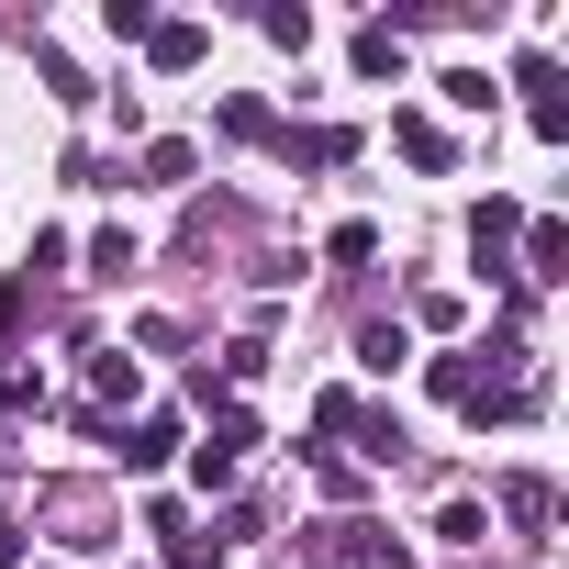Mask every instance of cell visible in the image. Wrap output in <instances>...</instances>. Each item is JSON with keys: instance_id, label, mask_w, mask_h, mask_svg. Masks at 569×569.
Returning <instances> with one entry per match:
<instances>
[{"instance_id": "obj_1", "label": "cell", "mask_w": 569, "mask_h": 569, "mask_svg": "<svg viewBox=\"0 0 569 569\" xmlns=\"http://www.w3.org/2000/svg\"><path fill=\"white\" fill-rule=\"evenodd\" d=\"M313 569H413V547L369 513H336V525H313Z\"/></svg>"}, {"instance_id": "obj_2", "label": "cell", "mask_w": 569, "mask_h": 569, "mask_svg": "<svg viewBox=\"0 0 569 569\" xmlns=\"http://www.w3.org/2000/svg\"><path fill=\"white\" fill-rule=\"evenodd\" d=\"M513 234H525V201H480V223H469V246H480V279H491V291H513Z\"/></svg>"}, {"instance_id": "obj_3", "label": "cell", "mask_w": 569, "mask_h": 569, "mask_svg": "<svg viewBox=\"0 0 569 569\" xmlns=\"http://www.w3.org/2000/svg\"><path fill=\"white\" fill-rule=\"evenodd\" d=\"M513 90H525V123H536L547 146H569V79H558V57H525Z\"/></svg>"}, {"instance_id": "obj_4", "label": "cell", "mask_w": 569, "mask_h": 569, "mask_svg": "<svg viewBox=\"0 0 569 569\" xmlns=\"http://www.w3.org/2000/svg\"><path fill=\"white\" fill-rule=\"evenodd\" d=\"M513 279H547V291L569 279V223H558V212H525V234H513Z\"/></svg>"}, {"instance_id": "obj_5", "label": "cell", "mask_w": 569, "mask_h": 569, "mask_svg": "<svg viewBox=\"0 0 569 569\" xmlns=\"http://www.w3.org/2000/svg\"><path fill=\"white\" fill-rule=\"evenodd\" d=\"M391 146H402L425 179H447V168H458V134H447L436 112H391Z\"/></svg>"}, {"instance_id": "obj_6", "label": "cell", "mask_w": 569, "mask_h": 569, "mask_svg": "<svg viewBox=\"0 0 569 569\" xmlns=\"http://www.w3.org/2000/svg\"><path fill=\"white\" fill-rule=\"evenodd\" d=\"M112 458H123V469H168V458H179V413H134V425L112 436Z\"/></svg>"}, {"instance_id": "obj_7", "label": "cell", "mask_w": 569, "mask_h": 569, "mask_svg": "<svg viewBox=\"0 0 569 569\" xmlns=\"http://www.w3.org/2000/svg\"><path fill=\"white\" fill-rule=\"evenodd\" d=\"M112 402H146V369H134L123 347H101V358H90V413L112 425Z\"/></svg>"}, {"instance_id": "obj_8", "label": "cell", "mask_w": 569, "mask_h": 569, "mask_svg": "<svg viewBox=\"0 0 569 569\" xmlns=\"http://www.w3.org/2000/svg\"><path fill=\"white\" fill-rule=\"evenodd\" d=\"M190 168H201V146H190V134H157V146L134 157V179H146V190H190Z\"/></svg>"}, {"instance_id": "obj_9", "label": "cell", "mask_w": 569, "mask_h": 569, "mask_svg": "<svg viewBox=\"0 0 569 569\" xmlns=\"http://www.w3.org/2000/svg\"><path fill=\"white\" fill-rule=\"evenodd\" d=\"M146 57H157L168 79H190V68L212 57V34H201V23H157V34H146Z\"/></svg>"}, {"instance_id": "obj_10", "label": "cell", "mask_w": 569, "mask_h": 569, "mask_svg": "<svg viewBox=\"0 0 569 569\" xmlns=\"http://www.w3.org/2000/svg\"><path fill=\"white\" fill-rule=\"evenodd\" d=\"M358 79H402V23H358Z\"/></svg>"}, {"instance_id": "obj_11", "label": "cell", "mask_w": 569, "mask_h": 569, "mask_svg": "<svg viewBox=\"0 0 569 569\" xmlns=\"http://www.w3.org/2000/svg\"><path fill=\"white\" fill-rule=\"evenodd\" d=\"M402 358H413V325H358V369L369 380H391Z\"/></svg>"}, {"instance_id": "obj_12", "label": "cell", "mask_w": 569, "mask_h": 569, "mask_svg": "<svg viewBox=\"0 0 569 569\" xmlns=\"http://www.w3.org/2000/svg\"><path fill=\"white\" fill-rule=\"evenodd\" d=\"M491 513H513V525H558V491H547V480H536V469H513V480H502V502H491Z\"/></svg>"}, {"instance_id": "obj_13", "label": "cell", "mask_w": 569, "mask_h": 569, "mask_svg": "<svg viewBox=\"0 0 569 569\" xmlns=\"http://www.w3.org/2000/svg\"><path fill=\"white\" fill-rule=\"evenodd\" d=\"M212 123H223V134H234V146H257V134H279V112H268V101H257V90H234V101H223V112H212Z\"/></svg>"}, {"instance_id": "obj_14", "label": "cell", "mask_w": 569, "mask_h": 569, "mask_svg": "<svg viewBox=\"0 0 569 569\" xmlns=\"http://www.w3.org/2000/svg\"><path fill=\"white\" fill-rule=\"evenodd\" d=\"M201 447H223V458H246V447H257V413H246V402H212V436H201Z\"/></svg>"}, {"instance_id": "obj_15", "label": "cell", "mask_w": 569, "mask_h": 569, "mask_svg": "<svg viewBox=\"0 0 569 569\" xmlns=\"http://www.w3.org/2000/svg\"><path fill=\"white\" fill-rule=\"evenodd\" d=\"M436 536H447V547H480V536H491V502H469V491H458V502L436 513Z\"/></svg>"}, {"instance_id": "obj_16", "label": "cell", "mask_w": 569, "mask_h": 569, "mask_svg": "<svg viewBox=\"0 0 569 569\" xmlns=\"http://www.w3.org/2000/svg\"><path fill=\"white\" fill-rule=\"evenodd\" d=\"M257 34H268V46H291V57H302V46H313V12H291V0H268V12H257Z\"/></svg>"}, {"instance_id": "obj_17", "label": "cell", "mask_w": 569, "mask_h": 569, "mask_svg": "<svg viewBox=\"0 0 569 569\" xmlns=\"http://www.w3.org/2000/svg\"><path fill=\"white\" fill-rule=\"evenodd\" d=\"M101 34H112V46H146L157 12H146V0H101Z\"/></svg>"}, {"instance_id": "obj_18", "label": "cell", "mask_w": 569, "mask_h": 569, "mask_svg": "<svg viewBox=\"0 0 569 569\" xmlns=\"http://www.w3.org/2000/svg\"><path fill=\"white\" fill-rule=\"evenodd\" d=\"M325 257H336V268H369V257H380V223H336Z\"/></svg>"}, {"instance_id": "obj_19", "label": "cell", "mask_w": 569, "mask_h": 569, "mask_svg": "<svg viewBox=\"0 0 569 569\" xmlns=\"http://www.w3.org/2000/svg\"><path fill=\"white\" fill-rule=\"evenodd\" d=\"M458 313H469V302L447 291V279H436V291H413V325H436V336H458Z\"/></svg>"}, {"instance_id": "obj_20", "label": "cell", "mask_w": 569, "mask_h": 569, "mask_svg": "<svg viewBox=\"0 0 569 569\" xmlns=\"http://www.w3.org/2000/svg\"><path fill=\"white\" fill-rule=\"evenodd\" d=\"M436 90H447V101H458V112H491V101H502V90H491V79H480V68H447V79H436Z\"/></svg>"}, {"instance_id": "obj_21", "label": "cell", "mask_w": 569, "mask_h": 569, "mask_svg": "<svg viewBox=\"0 0 569 569\" xmlns=\"http://www.w3.org/2000/svg\"><path fill=\"white\" fill-rule=\"evenodd\" d=\"M123 268H134V234H123V223H112V234H90V279H123Z\"/></svg>"}, {"instance_id": "obj_22", "label": "cell", "mask_w": 569, "mask_h": 569, "mask_svg": "<svg viewBox=\"0 0 569 569\" xmlns=\"http://www.w3.org/2000/svg\"><path fill=\"white\" fill-rule=\"evenodd\" d=\"M313 469H325V502H347V513L369 502V469H347V458H313Z\"/></svg>"}, {"instance_id": "obj_23", "label": "cell", "mask_w": 569, "mask_h": 569, "mask_svg": "<svg viewBox=\"0 0 569 569\" xmlns=\"http://www.w3.org/2000/svg\"><path fill=\"white\" fill-rule=\"evenodd\" d=\"M234 469H246V458H223V447H190V480H201V491H234Z\"/></svg>"}, {"instance_id": "obj_24", "label": "cell", "mask_w": 569, "mask_h": 569, "mask_svg": "<svg viewBox=\"0 0 569 569\" xmlns=\"http://www.w3.org/2000/svg\"><path fill=\"white\" fill-rule=\"evenodd\" d=\"M168 569H223V547L212 536H168Z\"/></svg>"}, {"instance_id": "obj_25", "label": "cell", "mask_w": 569, "mask_h": 569, "mask_svg": "<svg viewBox=\"0 0 569 569\" xmlns=\"http://www.w3.org/2000/svg\"><path fill=\"white\" fill-rule=\"evenodd\" d=\"M0 413H46V380H12V369H0Z\"/></svg>"}, {"instance_id": "obj_26", "label": "cell", "mask_w": 569, "mask_h": 569, "mask_svg": "<svg viewBox=\"0 0 569 569\" xmlns=\"http://www.w3.org/2000/svg\"><path fill=\"white\" fill-rule=\"evenodd\" d=\"M23 336V279H0V347Z\"/></svg>"}, {"instance_id": "obj_27", "label": "cell", "mask_w": 569, "mask_h": 569, "mask_svg": "<svg viewBox=\"0 0 569 569\" xmlns=\"http://www.w3.org/2000/svg\"><path fill=\"white\" fill-rule=\"evenodd\" d=\"M0 569H23V525H0Z\"/></svg>"}]
</instances>
